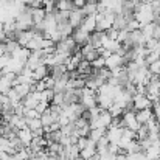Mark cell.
Here are the masks:
<instances>
[{"instance_id": "d590c367", "label": "cell", "mask_w": 160, "mask_h": 160, "mask_svg": "<svg viewBox=\"0 0 160 160\" xmlns=\"http://www.w3.org/2000/svg\"><path fill=\"white\" fill-rule=\"evenodd\" d=\"M56 44H54L52 39H42L41 41V50H48V48H54Z\"/></svg>"}, {"instance_id": "bcb514c9", "label": "cell", "mask_w": 160, "mask_h": 160, "mask_svg": "<svg viewBox=\"0 0 160 160\" xmlns=\"http://www.w3.org/2000/svg\"><path fill=\"white\" fill-rule=\"evenodd\" d=\"M117 160H129L128 154H117Z\"/></svg>"}, {"instance_id": "7402d4cb", "label": "cell", "mask_w": 160, "mask_h": 160, "mask_svg": "<svg viewBox=\"0 0 160 160\" xmlns=\"http://www.w3.org/2000/svg\"><path fill=\"white\" fill-rule=\"evenodd\" d=\"M68 70H67V65L64 64V65H54L50 68V76H53L54 79H59V78H62L65 73H67Z\"/></svg>"}, {"instance_id": "3957f363", "label": "cell", "mask_w": 160, "mask_h": 160, "mask_svg": "<svg viewBox=\"0 0 160 160\" xmlns=\"http://www.w3.org/2000/svg\"><path fill=\"white\" fill-rule=\"evenodd\" d=\"M135 19L140 22L142 27H145V25H148V23H152V22H154V14H152L151 5H149V3H143L142 8H140V11L135 14Z\"/></svg>"}, {"instance_id": "b9f144b4", "label": "cell", "mask_w": 160, "mask_h": 160, "mask_svg": "<svg viewBox=\"0 0 160 160\" xmlns=\"http://www.w3.org/2000/svg\"><path fill=\"white\" fill-rule=\"evenodd\" d=\"M48 109H50V103H47V101H41V103L38 104V107H36V110H38L41 115H42L45 110H48Z\"/></svg>"}, {"instance_id": "8992f818", "label": "cell", "mask_w": 160, "mask_h": 160, "mask_svg": "<svg viewBox=\"0 0 160 160\" xmlns=\"http://www.w3.org/2000/svg\"><path fill=\"white\" fill-rule=\"evenodd\" d=\"M72 38L75 39V42H76V45H78L79 48H82L84 45H87V44L90 42V34L86 33V31H82L81 28H76V30L73 31Z\"/></svg>"}, {"instance_id": "9a60e30c", "label": "cell", "mask_w": 160, "mask_h": 160, "mask_svg": "<svg viewBox=\"0 0 160 160\" xmlns=\"http://www.w3.org/2000/svg\"><path fill=\"white\" fill-rule=\"evenodd\" d=\"M104 34L106 33H101V31H93L92 34H90V45L93 47V48H97V50H100L101 47H103V39H104Z\"/></svg>"}, {"instance_id": "836d02e7", "label": "cell", "mask_w": 160, "mask_h": 160, "mask_svg": "<svg viewBox=\"0 0 160 160\" xmlns=\"http://www.w3.org/2000/svg\"><path fill=\"white\" fill-rule=\"evenodd\" d=\"M23 117H27V118L33 120V118H41V113H39L36 109H25V113H23Z\"/></svg>"}, {"instance_id": "f546056e", "label": "cell", "mask_w": 160, "mask_h": 160, "mask_svg": "<svg viewBox=\"0 0 160 160\" xmlns=\"http://www.w3.org/2000/svg\"><path fill=\"white\" fill-rule=\"evenodd\" d=\"M146 138H149V129H148L146 124H143V126H140V129L137 131V140L142 142V140H146Z\"/></svg>"}, {"instance_id": "603a6c76", "label": "cell", "mask_w": 160, "mask_h": 160, "mask_svg": "<svg viewBox=\"0 0 160 160\" xmlns=\"http://www.w3.org/2000/svg\"><path fill=\"white\" fill-rule=\"evenodd\" d=\"M12 89V81L8 79L5 75H2L0 78V93L2 95H8V92Z\"/></svg>"}, {"instance_id": "f907efd6", "label": "cell", "mask_w": 160, "mask_h": 160, "mask_svg": "<svg viewBox=\"0 0 160 160\" xmlns=\"http://www.w3.org/2000/svg\"><path fill=\"white\" fill-rule=\"evenodd\" d=\"M58 160H67V159H58Z\"/></svg>"}, {"instance_id": "7a4b0ae2", "label": "cell", "mask_w": 160, "mask_h": 160, "mask_svg": "<svg viewBox=\"0 0 160 160\" xmlns=\"http://www.w3.org/2000/svg\"><path fill=\"white\" fill-rule=\"evenodd\" d=\"M79 103L86 107V110H90L92 107H97L98 106V101H97V92H95V90H90V89H87V87L81 89Z\"/></svg>"}, {"instance_id": "8fae6325", "label": "cell", "mask_w": 160, "mask_h": 160, "mask_svg": "<svg viewBox=\"0 0 160 160\" xmlns=\"http://www.w3.org/2000/svg\"><path fill=\"white\" fill-rule=\"evenodd\" d=\"M135 117H137L138 124L143 126V124H148L154 118V112H152V109H143V110H137Z\"/></svg>"}, {"instance_id": "7c38bea8", "label": "cell", "mask_w": 160, "mask_h": 160, "mask_svg": "<svg viewBox=\"0 0 160 160\" xmlns=\"http://www.w3.org/2000/svg\"><path fill=\"white\" fill-rule=\"evenodd\" d=\"M79 28H81L82 31L92 34L93 31H97V17H95V16H87V17L82 20V23H81Z\"/></svg>"}, {"instance_id": "816d5d0a", "label": "cell", "mask_w": 160, "mask_h": 160, "mask_svg": "<svg viewBox=\"0 0 160 160\" xmlns=\"http://www.w3.org/2000/svg\"><path fill=\"white\" fill-rule=\"evenodd\" d=\"M159 103H160V100H159Z\"/></svg>"}, {"instance_id": "2e32d148", "label": "cell", "mask_w": 160, "mask_h": 160, "mask_svg": "<svg viewBox=\"0 0 160 160\" xmlns=\"http://www.w3.org/2000/svg\"><path fill=\"white\" fill-rule=\"evenodd\" d=\"M50 75V67H47V65H39L36 70H33V79L34 81H42V79H45L47 76Z\"/></svg>"}, {"instance_id": "5b68a950", "label": "cell", "mask_w": 160, "mask_h": 160, "mask_svg": "<svg viewBox=\"0 0 160 160\" xmlns=\"http://www.w3.org/2000/svg\"><path fill=\"white\" fill-rule=\"evenodd\" d=\"M106 67L110 70V72H113V70H118V68L126 67V61H124L123 56L113 53L112 56H109V58L106 59Z\"/></svg>"}, {"instance_id": "4dcf8cb0", "label": "cell", "mask_w": 160, "mask_h": 160, "mask_svg": "<svg viewBox=\"0 0 160 160\" xmlns=\"http://www.w3.org/2000/svg\"><path fill=\"white\" fill-rule=\"evenodd\" d=\"M64 92L62 93H54V97H53V100H52V103L50 104H54V106H64Z\"/></svg>"}, {"instance_id": "9c48e42d", "label": "cell", "mask_w": 160, "mask_h": 160, "mask_svg": "<svg viewBox=\"0 0 160 160\" xmlns=\"http://www.w3.org/2000/svg\"><path fill=\"white\" fill-rule=\"evenodd\" d=\"M86 17H87V16L84 14L82 9H75V11L70 12V19H68V22H70V25L76 30V28L81 27V23H82V20H84Z\"/></svg>"}, {"instance_id": "ab89813d", "label": "cell", "mask_w": 160, "mask_h": 160, "mask_svg": "<svg viewBox=\"0 0 160 160\" xmlns=\"http://www.w3.org/2000/svg\"><path fill=\"white\" fill-rule=\"evenodd\" d=\"M159 58H160L159 53H156V52H151V53L145 58V59H146V64H148V65H151V64H152V62H156Z\"/></svg>"}, {"instance_id": "d6a6232c", "label": "cell", "mask_w": 160, "mask_h": 160, "mask_svg": "<svg viewBox=\"0 0 160 160\" xmlns=\"http://www.w3.org/2000/svg\"><path fill=\"white\" fill-rule=\"evenodd\" d=\"M106 67V59L103 58V56H100L98 59H95L93 62H92V68H104Z\"/></svg>"}, {"instance_id": "7dc6e473", "label": "cell", "mask_w": 160, "mask_h": 160, "mask_svg": "<svg viewBox=\"0 0 160 160\" xmlns=\"http://www.w3.org/2000/svg\"><path fill=\"white\" fill-rule=\"evenodd\" d=\"M154 52H156V53H159V56H160V44H159V47H157V48H156Z\"/></svg>"}, {"instance_id": "681fc988", "label": "cell", "mask_w": 160, "mask_h": 160, "mask_svg": "<svg viewBox=\"0 0 160 160\" xmlns=\"http://www.w3.org/2000/svg\"><path fill=\"white\" fill-rule=\"evenodd\" d=\"M0 78H2V70H0Z\"/></svg>"}, {"instance_id": "44dd1931", "label": "cell", "mask_w": 160, "mask_h": 160, "mask_svg": "<svg viewBox=\"0 0 160 160\" xmlns=\"http://www.w3.org/2000/svg\"><path fill=\"white\" fill-rule=\"evenodd\" d=\"M82 11H84L86 16H97V14H98V2H93V0L87 2V3L84 5Z\"/></svg>"}, {"instance_id": "484cf974", "label": "cell", "mask_w": 160, "mask_h": 160, "mask_svg": "<svg viewBox=\"0 0 160 160\" xmlns=\"http://www.w3.org/2000/svg\"><path fill=\"white\" fill-rule=\"evenodd\" d=\"M25 118H27V117H25ZM27 124H28V128H30L33 132H36V131H39V129H42V128H44V126H42L41 118H33V120L27 118Z\"/></svg>"}, {"instance_id": "cb8c5ba5", "label": "cell", "mask_w": 160, "mask_h": 160, "mask_svg": "<svg viewBox=\"0 0 160 160\" xmlns=\"http://www.w3.org/2000/svg\"><path fill=\"white\" fill-rule=\"evenodd\" d=\"M113 28H117L118 31H121V30H126L128 28V20L124 19V16L123 14H117L115 16V20H113V25H112Z\"/></svg>"}, {"instance_id": "4fadbf2b", "label": "cell", "mask_w": 160, "mask_h": 160, "mask_svg": "<svg viewBox=\"0 0 160 160\" xmlns=\"http://www.w3.org/2000/svg\"><path fill=\"white\" fill-rule=\"evenodd\" d=\"M17 137L20 138V142H22V145H23L25 148H30V145H31V142H33V138H34L33 131H31L30 128L20 129V131L17 132Z\"/></svg>"}, {"instance_id": "d4e9b609", "label": "cell", "mask_w": 160, "mask_h": 160, "mask_svg": "<svg viewBox=\"0 0 160 160\" xmlns=\"http://www.w3.org/2000/svg\"><path fill=\"white\" fill-rule=\"evenodd\" d=\"M106 132H107V129H92V132H90L89 138H90V140H93V142L97 143V142H100L103 137H106Z\"/></svg>"}, {"instance_id": "83f0119b", "label": "cell", "mask_w": 160, "mask_h": 160, "mask_svg": "<svg viewBox=\"0 0 160 160\" xmlns=\"http://www.w3.org/2000/svg\"><path fill=\"white\" fill-rule=\"evenodd\" d=\"M107 112H109V113L112 115V118H120V117H121V115L124 113V109H123L121 106H118V104H115V103H113V104L110 106V109H109Z\"/></svg>"}, {"instance_id": "7bdbcfd3", "label": "cell", "mask_w": 160, "mask_h": 160, "mask_svg": "<svg viewBox=\"0 0 160 160\" xmlns=\"http://www.w3.org/2000/svg\"><path fill=\"white\" fill-rule=\"evenodd\" d=\"M76 145H78V148L82 151V149H86V148H87V145H89V138H86V137H79Z\"/></svg>"}, {"instance_id": "f35d334b", "label": "cell", "mask_w": 160, "mask_h": 160, "mask_svg": "<svg viewBox=\"0 0 160 160\" xmlns=\"http://www.w3.org/2000/svg\"><path fill=\"white\" fill-rule=\"evenodd\" d=\"M44 81H45L47 90H53V89H54V84H56V79H54L53 76H50V75H48V76H47Z\"/></svg>"}, {"instance_id": "6da1fadb", "label": "cell", "mask_w": 160, "mask_h": 160, "mask_svg": "<svg viewBox=\"0 0 160 160\" xmlns=\"http://www.w3.org/2000/svg\"><path fill=\"white\" fill-rule=\"evenodd\" d=\"M16 27H17V31H28L34 27V20H33V16H31V6H27L25 11L19 12L17 17H16Z\"/></svg>"}, {"instance_id": "8d00e7d4", "label": "cell", "mask_w": 160, "mask_h": 160, "mask_svg": "<svg viewBox=\"0 0 160 160\" xmlns=\"http://www.w3.org/2000/svg\"><path fill=\"white\" fill-rule=\"evenodd\" d=\"M128 39H129V31H128V30H121V31L118 33L117 42H120V44H124Z\"/></svg>"}, {"instance_id": "4316f807", "label": "cell", "mask_w": 160, "mask_h": 160, "mask_svg": "<svg viewBox=\"0 0 160 160\" xmlns=\"http://www.w3.org/2000/svg\"><path fill=\"white\" fill-rule=\"evenodd\" d=\"M41 121H42V126H44V128H48V126H52V124L54 123L50 109H48V110H45V112L41 115Z\"/></svg>"}, {"instance_id": "ba28073f", "label": "cell", "mask_w": 160, "mask_h": 160, "mask_svg": "<svg viewBox=\"0 0 160 160\" xmlns=\"http://www.w3.org/2000/svg\"><path fill=\"white\" fill-rule=\"evenodd\" d=\"M132 103H134L135 110L152 109V103L149 101V98H148L146 95H135V97H134V100H132Z\"/></svg>"}, {"instance_id": "f1b7e54d", "label": "cell", "mask_w": 160, "mask_h": 160, "mask_svg": "<svg viewBox=\"0 0 160 160\" xmlns=\"http://www.w3.org/2000/svg\"><path fill=\"white\" fill-rule=\"evenodd\" d=\"M54 17H56V22H58V23H64V22H68L70 12H68V11H58V9H56Z\"/></svg>"}, {"instance_id": "1f68e13d", "label": "cell", "mask_w": 160, "mask_h": 160, "mask_svg": "<svg viewBox=\"0 0 160 160\" xmlns=\"http://www.w3.org/2000/svg\"><path fill=\"white\" fill-rule=\"evenodd\" d=\"M129 33H132V31H137V30H142V25H140V22L135 19V20H131L129 23H128V28H126Z\"/></svg>"}, {"instance_id": "30bf717a", "label": "cell", "mask_w": 160, "mask_h": 160, "mask_svg": "<svg viewBox=\"0 0 160 160\" xmlns=\"http://www.w3.org/2000/svg\"><path fill=\"white\" fill-rule=\"evenodd\" d=\"M81 53H82V58H84L86 61H89L90 64H92L95 59H98V58H100V50L93 48L90 44L84 45V47L81 48Z\"/></svg>"}, {"instance_id": "e0dca14e", "label": "cell", "mask_w": 160, "mask_h": 160, "mask_svg": "<svg viewBox=\"0 0 160 160\" xmlns=\"http://www.w3.org/2000/svg\"><path fill=\"white\" fill-rule=\"evenodd\" d=\"M79 152H81V149L78 148V145H70V146H67L65 151H64V159L76 160V159H79Z\"/></svg>"}, {"instance_id": "277c9868", "label": "cell", "mask_w": 160, "mask_h": 160, "mask_svg": "<svg viewBox=\"0 0 160 160\" xmlns=\"http://www.w3.org/2000/svg\"><path fill=\"white\" fill-rule=\"evenodd\" d=\"M121 128H128L131 131H138L140 129V124L137 121V117H135V110H131V112H124L121 115Z\"/></svg>"}, {"instance_id": "74e56055", "label": "cell", "mask_w": 160, "mask_h": 160, "mask_svg": "<svg viewBox=\"0 0 160 160\" xmlns=\"http://www.w3.org/2000/svg\"><path fill=\"white\" fill-rule=\"evenodd\" d=\"M47 90V86H45V81H36L34 87H33V92H45Z\"/></svg>"}, {"instance_id": "ee69618b", "label": "cell", "mask_w": 160, "mask_h": 160, "mask_svg": "<svg viewBox=\"0 0 160 160\" xmlns=\"http://www.w3.org/2000/svg\"><path fill=\"white\" fill-rule=\"evenodd\" d=\"M9 59H11V56L9 54H5V56H0V70H3L6 65H8V62H9Z\"/></svg>"}, {"instance_id": "ffe728a7", "label": "cell", "mask_w": 160, "mask_h": 160, "mask_svg": "<svg viewBox=\"0 0 160 160\" xmlns=\"http://www.w3.org/2000/svg\"><path fill=\"white\" fill-rule=\"evenodd\" d=\"M56 30L62 34V38H68V36H72V34H73V31H75V28L70 25V22L58 23V28H56Z\"/></svg>"}, {"instance_id": "ac0fdd59", "label": "cell", "mask_w": 160, "mask_h": 160, "mask_svg": "<svg viewBox=\"0 0 160 160\" xmlns=\"http://www.w3.org/2000/svg\"><path fill=\"white\" fill-rule=\"evenodd\" d=\"M31 16H33V20H34V25L38 23H42L47 17V11L44 8H31Z\"/></svg>"}, {"instance_id": "f6af8a7d", "label": "cell", "mask_w": 160, "mask_h": 160, "mask_svg": "<svg viewBox=\"0 0 160 160\" xmlns=\"http://www.w3.org/2000/svg\"><path fill=\"white\" fill-rule=\"evenodd\" d=\"M73 3H75V8L76 9H82L84 5L87 3V0H73Z\"/></svg>"}, {"instance_id": "c3c4849f", "label": "cell", "mask_w": 160, "mask_h": 160, "mask_svg": "<svg viewBox=\"0 0 160 160\" xmlns=\"http://www.w3.org/2000/svg\"><path fill=\"white\" fill-rule=\"evenodd\" d=\"M140 2H142V3H151L152 0H140Z\"/></svg>"}, {"instance_id": "60d3db41", "label": "cell", "mask_w": 160, "mask_h": 160, "mask_svg": "<svg viewBox=\"0 0 160 160\" xmlns=\"http://www.w3.org/2000/svg\"><path fill=\"white\" fill-rule=\"evenodd\" d=\"M118 33H120V31H118L117 28H113V27H112L110 30H107V31H106V36L109 38V39H112V41H117V38H118Z\"/></svg>"}, {"instance_id": "52a82bcc", "label": "cell", "mask_w": 160, "mask_h": 160, "mask_svg": "<svg viewBox=\"0 0 160 160\" xmlns=\"http://www.w3.org/2000/svg\"><path fill=\"white\" fill-rule=\"evenodd\" d=\"M106 137L109 140V143H115L118 145L121 137H123V128H117V126H110L107 128V132H106Z\"/></svg>"}, {"instance_id": "d6986e66", "label": "cell", "mask_w": 160, "mask_h": 160, "mask_svg": "<svg viewBox=\"0 0 160 160\" xmlns=\"http://www.w3.org/2000/svg\"><path fill=\"white\" fill-rule=\"evenodd\" d=\"M56 9L58 11H68V12H72L76 8H75L73 0H56Z\"/></svg>"}, {"instance_id": "e575fe53", "label": "cell", "mask_w": 160, "mask_h": 160, "mask_svg": "<svg viewBox=\"0 0 160 160\" xmlns=\"http://www.w3.org/2000/svg\"><path fill=\"white\" fill-rule=\"evenodd\" d=\"M149 72H151L152 75H156V76H160V58L156 62H152V64L149 65Z\"/></svg>"}, {"instance_id": "5bb4252c", "label": "cell", "mask_w": 160, "mask_h": 160, "mask_svg": "<svg viewBox=\"0 0 160 160\" xmlns=\"http://www.w3.org/2000/svg\"><path fill=\"white\" fill-rule=\"evenodd\" d=\"M34 34H36V33H34L33 30H28V31H20V33L17 34V39H16V41L19 42V45H20V47H25V48H27L28 42H30V41L34 38Z\"/></svg>"}]
</instances>
